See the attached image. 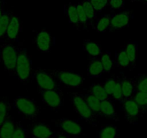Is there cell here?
<instances>
[{"mask_svg": "<svg viewBox=\"0 0 147 138\" xmlns=\"http://www.w3.org/2000/svg\"><path fill=\"white\" fill-rule=\"evenodd\" d=\"M132 17L133 12L129 9H124L121 12L113 13L108 32H112L128 27Z\"/></svg>", "mask_w": 147, "mask_h": 138, "instance_id": "cell-10", "label": "cell"}, {"mask_svg": "<svg viewBox=\"0 0 147 138\" xmlns=\"http://www.w3.org/2000/svg\"><path fill=\"white\" fill-rule=\"evenodd\" d=\"M51 138H56V135H55L54 137H51Z\"/></svg>", "mask_w": 147, "mask_h": 138, "instance_id": "cell-43", "label": "cell"}, {"mask_svg": "<svg viewBox=\"0 0 147 138\" xmlns=\"http://www.w3.org/2000/svg\"><path fill=\"white\" fill-rule=\"evenodd\" d=\"M130 1H131V2H141V3L144 4V0H130Z\"/></svg>", "mask_w": 147, "mask_h": 138, "instance_id": "cell-40", "label": "cell"}, {"mask_svg": "<svg viewBox=\"0 0 147 138\" xmlns=\"http://www.w3.org/2000/svg\"><path fill=\"white\" fill-rule=\"evenodd\" d=\"M49 71L59 81V84H63L68 88H80L84 84V78L78 73L60 69H53Z\"/></svg>", "mask_w": 147, "mask_h": 138, "instance_id": "cell-5", "label": "cell"}, {"mask_svg": "<svg viewBox=\"0 0 147 138\" xmlns=\"http://www.w3.org/2000/svg\"><path fill=\"white\" fill-rule=\"evenodd\" d=\"M0 138H2V137H0Z\"/></svg>", "mask_w": 147, "mask_h": 138, "instance_id": "cell-44", "label": "cell"}, {"mask_svg": "<svg viewBox=\"0 0 147 138\" xmlns=\"http://www.w3.org/2000/svg\"><path fill=\"white\" fill-rule=\"evenodd\" d=\"M120 81H121L124 101L129 99V98H132L134 94L136 92L134 79L123 76L122 78H120Z\"/></svg>", "mask_w": 147, "mask_h": 138, "instance_id": "cell-18", "label": "cell"}, {"mask_svg": "<svg viewBox=\"0 0 147 138\" xmlns=\"http://www.w3.org/2000/svg\"><path fill=\"white\" fill-rule=\"evenodd\" d=\"M56 138H70V136H69V135H66V134L63 133V132H56Z\"/></svg>", "mask_w": 147, "mask_h": 138, "instance_id": "cell-39", "label": "cell"}, {"mask_svg": "<svg viewBox=\"0 0 147 138\" xmlns=\"http://www.w3.org/2000/svg\"><path fill=\"white\" fill-rule=\"evenodd\" d=\"M18 58V48L12 43H3L0 45V61L3 64L8 75L15 78Z\"/></svg>", "mask_w": 147, "mask_h": 138, "instance_id": "cell-3", "label": "cell"}, {"mask_svg": "<svg viewBox=\"0 0 147 138\" xmlns=\"http://www.w3.org/2000/svg\"><path fill=\"white\" fill-rule=\"evenodd\" d=\"M83 98L85 100L86 103L87 104L90 109H91L92 112L94 113L97 117H100V105H101V101L92 96V94L87 93V94H82Z\"/></svg>", "mask_w": 147, "mask_h": 138, "instance_id": "cell-25", "label": "cell"}, {"mask_svg": "<svg viewBox=\"0 0 147 138\" xmlns=\"http://www.w3.org/2000/svg\"><path fill=\"white\" fill-rule=\"evenodd\" d=\"M81 3L82 5L83 8H84V12H85L87 20H88L89 26L92 27L94 22L97 19V12L94 10V9L88 0H83L82 2H81Z\"/></svg>", "mask_w": 147, "mask_h": 138, "instance_id": "cell-27", "label": "cell"}, {"mask_svg": "<svg viewBox=\"0 0 147 138\" xmlns=\"http://www.w3.org/2000/svg\"><path fill=\"white\" fill-rule=\"evenodd\" d=\"M87 93L94 96V97L98 98L100 101H105V100H112V98L109 96L108 94L105 90L102 83L92 84L89 88Z\"/></svg>", "mask_w": 147, "mask_h": 138, "instance_id": "cell-23", "label": "cell"}, {"mask_svg": "<svg viewBox=\"0 0 147 138\" xmlns=\"http://www.w3.org/2000/svg\"><path fill=\"white\" fill-rule=\"evenodd\" d=\"M32 138H51L56 135V131L44 122L35 124L31 127Z\"/></svg>", "mask_w": 147, "mask_h": 138, "instance_id": "cell-13", "label": "cell"}, {"mask_svg": "<svg viewBox=\"0 0 147 138\" xmlns=\"http://www.w3.org/2000/svg\"><path fill=\"white\" fill-rule=\"evenodd\" d=\"M100 117H104L113 120L118 121V113L115 109V105L113 100H105L101 101L100 110Z\"/></svg>", "mask_w": 147, "mask_h": 138, "instance_id": "cell-14", "label": "cell"}, {"mask_svg": "<svg viewBox=\"0 0 147 138\" xmlns=\"http://www.w3.org/2000/svg\"><path fill=\"white\" fill-rule=\"evenodd\" d=\"M71 95L74 109L78 115L80 119L89 123L95 124L97 117L90 109L82 94L73 93Z\"/></svg>", "mask_w": 147, "mask_h": 138, "instance_id": "cell-6", "label": "cell"}, {"mask_svg": "<svg viewBox=\"0 0 147 138\" xmlns=\"http://www.w3.org/2000/svg\"><path fill=\"white\" fill-rule=\"evenodd\" d=\"M133 79L136 91L138 92L147 93V73L138 74Z\"/></svg>", "mask_w": 147, "mask_h": 138, "instance_id": "cell-29", "label": "cell"}, {"mask_svg": "<svg viewBox=\"0 0 147 138\" xmlns=\"http://www.w3.org/2000/svg\"><path fill=\"white\" fill-rule=\"evenodd\" d=\"M18 48V58L16 65V76L15 78L23 84H28L32 79V63L28 53V50L22 46Z\"/></svg>", "mask_w": 147, "mask_h": 138, "instance_id": "cell-1", "label": "cell"}, {"mask_svg": "<svg viewBox=\"0 0 147 138\" xmlns=\"http://www.w3.org/2000/svg\"><path fill=\"white\" fill-rule=\"evenodd\" d=\"M119 129L115 125H105L102 126L97 132V138H117Z\"/></svg>", "mask_w": 147, "mask_h": 138, "instance_id": "cell-24", "label": "cell"}, {"mask_svg": "<svg viewBox=\"0 0 147 138\" xmlns=\"http://www.w3.org/2000/svg\"><path fill=\"white\" fill-rule=\"evenodd\" d=\"M70 138H80L79 137H71L70 136Z\"/></svg>", "mask_w": 147, "mask_h": 138, "instance_id": "cell-41", "label": "cell"}, {"mask_svg": "<svg viewBox=\"0 0 147 138\" xmlns=\"http://www.w3.org/2000/svg\"><path fill=\"white\" fill-rule=\"evenodd\" d=\"M32 43L37 50L42 53H49L52 47L55 46L56 38L46 29L43 28L35 34Z\"/></svg>", "mask_w": 147, "mask_h": 138, "instance_id": "cell-8", "label": "cell"}, {"mask_svg": "<svg viewBox=\"0 0 147 138\" xmlns=\"http://www.w3.org/2000/svg\"><path fill=\"white\" fill-rule=\"evenodd\" d=\"M144 4L147 5V0H144Z\"/></svg>", "mask_w": 147, "mask_h": 138, "instance_id": "cell-42", "label": "cell"}, {"mask_svg": "<svg viewBox=\"0 0 147 138\" xmlns=\"http://www.w3.org/2000/svg\"><path fill=\"white\" fill-rule=\"evenodd\" d=\"M11 138H28L27 129L20 121L17 122L16 128Z\"/></svg>", "mask_w": 147, "mask_h": 138, "instance_id": "cell-37", "label": "cell"}, {"mask_svg": "<svg viewBox=\"0 0 147 138\" xmlns=\"http://www.w3.org/2000/svg\"><path fill=\"white\" fill-rule=\"evenodd\" d=\"M112 100L115 101H118L120 104L122 103L124 101L123 99V92H122V88H121V81L119 80L117 82L116 85H115V88H114L113 93L112 95Z\"/></svg>", "mask_w": 147, "mask_h": 138, "instance_id": "cell-36", "label": "cell"}, {"mask_svg": "<svg viewBox=\"0 0 147 138\" xmlns=\"http://www.w3.org/2000/svg\"><path fill=\"white\" fill-rule=\"evenodd\" d=\"M96 12H101L104 10L109 4V0H88Z\"/></svg>", "mask_w": 147, "mask_h": 138, "instance_id": "cell-35", "label": "cell"}, {"mask_svg": "<svg viewBox=\"0 0 147 138\" xmlns=\"http://www.w3.org/2000/svg\"><path fill=\"white\" fill-rule=\"evenodd\" d=\"M38 92L41 96V99L45 105L51 110L57 112L64 104V98L62 90H40Z\"/></svg>", "mask_w": 147, "mask_h": 138, "instance_id": "cell-7", "label": "cell"}, {"mask_svg": "<svg viewBox=\"0 0 147 138\" xmlns=\"http://www.w3.org/2000/svg\"><path fill=\"white\" fill-rule=\"evenodd\" d=\"M11 105L5 97L0 98V126L9 116Z\"/></svg>", "mask_w": 147, "mask_h": 138, "instance_id": "cell-31", "label": "cell"}, {"mask_svg": "<svg viewBox=\"0 0 147 138\" xmlns=\"http://www.w3.org/2000/svg\"><path fill=\"white\" fill-rule=\"evenodd\" d=\"M77 8L80 26L82 27L83 29H87L89 26L88 20H87L85 12H84V8H83V6L82 5L81 2H79V3L77 4Z\"/></svg>", "mask_w": 147, "mask_h": 138, "instance_id": "cell-33", "label": "cell"}, {"mask_svg": "<svg viewBox=\"0 0 147 138\" xmlns=\"http://www.w3.org/2000/svg\"><path fill=\"white\" fill-rule=\"evenodd\" d=\"M82 47L84 51L91 57V58H100L103 51L100 43L89 39L83 40Z\"/></svg>", "mask_w": 147, "mask_h": 138, "instance_id": "cell-16", "label": "cell"}, {"mask_svg": "<svg viewBox=\"0 0 147 138\" xmlns=\"http://www.w3.org/2000/svg\"><path fill=\"white\" fill-rule=\"evenodd\" d=\"M17 122L9 115L7 119L0 126V137L11 138L16 128Z\"/></svg>", "mask_w": 147, "mask_h": 138, "instance_id": "cell-21", "label": "cell"}, {"mask_svg": "<svg viewBox=\"0 0 147 138\" xmlns=\"http://www.w3.org/2000/svg\"><path fill=\"white\" fill-rule=\"evenodd\" d=\"M22 23L21 18L19 15L13 14L9 20V25L7 26L5 37L4 39V43H12L18 42L19 40V36L22 31Z\"/></svg>", "mask_w": 147, "mask_h": 138, "instance_id": "cell-12", "label": "cell"}, {"mask_svg": "<svg viewBox=\"0 0 147 138\" xmlns=\"http://www.w3.org/2000/svg\"><path fill=\"white\" fill-rule=\"evenodd\" d=\"M5 0H0V19L2 18V15H3L4 12H5Z\"/></svg>", "mask_w": 147, "mask_h": 138, "instance_id": "cell-38", "label": "cell"}, {"mask_svg": "<svg viewBox=\"0 0 147 138\" xmlns=\"http://www.w3.org/2000/svg\"><path fill=\"white\" fill-rule=\"evenodd\" d=\"M104 74L102 64L100 58H91L87 67V76L90 78H100Z\"/></svg>", "mask_w": 147, "mask_h": 138, "instance_id": "cell-15", "label": "cell"}, {"mask_svg": "<svg viewBox=\"0 0 147 138\" xmlns=\"http://www.w3.org/2000/svg\"><path fill=\"white\" fill-rule=\"evenodd\" d=\"M108 6L112 13H115L125 9V2L124 0H109Z\"/></svg>", "mask_w": 147, "mask_h": 138, "instance_id": "cell-34", "label": "cell"}, {"mask_svg": "<svg viewBox=\"0 0 147 138\" xmlns=\"http://www.w3.org/2000/svg\"><path fill=\"white\" fill-rule=\"evenodd\" d=\"M121 108L123 112L125 119L131 125L138 123L140 118L144 116L133 98L125 100L121 103Z\"/></svg>", "mask_w": 147, "mask_h": 138, "instance_id": "cell-9", "label": "cell"}, {"mask_svg": "<svg viewBox=\"0 0 147 138\" xmlns=\"http://www.w3.org/2000/svg\"><path fill=\"white\" fill-rule=\"evenodd\" d=\"M65 16L69 19V22L75 27L77 29H80V23L79 20L78 13H77V4L68 3L64 5Z\"/></svg>", "mask_w": 147, "mask_h": 138, "instance_id": "cell-17", "label": "cell"}, {"mask_svg": "<svg viewBox=\"0 0 147 138\" xmlns=\"http://www.w3.org/2000/svg\"><path fill=\"white\" fill-rule=\"evenodd\" d=\"M132 98L138 105L143 115L147 112V93L136 91Z\"/></svg>", "mask_w": 147, "mask_h": 138, "instance_id": "cell-30", "label": "cell"}, {"mask_svg": "<svg viewBox=\"0 0 147 138\" xmlns=\"http://www.w3.org/2000/svg\"><path fill=\"white\" fill-rule=\"evenodd\" d=\"M61 132L71 137H79L82 135L83 127L80 123L68 118H60L55 122Z\"/></svg>", "mask_w": 147, "mask_h": 138, "instance_id": "cell-11", "label": "cell"}, {"mask_svg": "<svg viewBox=\"0 0 147 138\" xmlns=\"http://www.w3.org/2000/svg\"><path fill=\"white\" fill-rule=\"evenodd\" d=\"M13 14L12 11L5 10L2 18L0 19V42L4 41L7 26Z\"/></svg>", "mask_w": 147, "mask_h": 138, "instance_id": "cell-28", "label": "cell"}, {"mask_svg": "<svg viewBox=\"0 0 147 138\" xmlns=\"http://www.w3.org/2000/svg\"><path fill=\"white\" fill-rule=\"evenodd\" d=\"M32 79L36 83L38 89L61 90L60 84L49 70L37 68L32 73Z\"/></svg>", "mask_w": 147, "mask_h": 138, "instance_id": "cell-4", "label": "cell"}, {"mask_svg": "<svg viewBox=\"0 0 147 138\" xmlns=\"http://www.w3.org/2000/svg\"><path fill=\"white\" fill-rule=\"evenodd\" d=\"M119 77L118 76H112L109 78L108 79L106 80L105 82L102 83V85L104 86L105 90L108 94L109 96L112 98L114 88H115V85H116L117 82L119 80Z\"/></svg>", "mask_w": 147, "mask_h": 138, "instance_id": "cell-32", "label": "cell"}, {"mask_svg": "<svg viewBox=\"0 0 147 138\" xmlns=\"http://www.w3.org/2000/svg\"><path fill=\"white\" fill-rule=\"evenodd\" d=\"M13 107L25 119L31 121L37 119L41 109L34 98L28 96H17L14 98Z\"/></svg>", "mask_w": 147, "mask_h": 138, "instance_id": "cell-2", "label": "cell"}, {"mask_svg": "<svg viewBox=\"0 0 147 138\" xmlns=\"http://www.w3.org/2000/svg\"><path fill=\"white\" fill-rule=\"evenodd\" d=\"M100 59L102 64L104 74H108L112 71L115 65H114L113 59L111 56V53L110 51L107 50L102 51L101 56H100Z\"/></svg>", "mask_w": 147, "mask_h": 138, "instance_id": "cell-26", "label": "cell"}, {"mask_svg": "<svg viewBox=\"0 0 147 138\" xmlns=\"http://www.w3.org/2000/svg\"><path fill=\"white\" fill-rule=\"evenodd\" d=\"M123 48L125 50L130 62H131V67H135L136 62L138 58V43L136 41L129 40L125 43Z\"/></svg>", "mask_w": 147, "mask_h": 138, "instance_id": "cell-20", "label": "cell"}, {"mask_svg": "<svg viewBox=\"0 0 147 138\" xmlns=\"http://www.w3.org/2000/svg\"><path fill=\"white\" fill-rule=\"evenodd\" d=\"M112 15L110 14H104L100 17L97 18V20L94 22L92 28L99 33L108 32V29L110 27V22H111Z\"/></svg>", "mask_w": 147, "mask_h": 138, "instance_id": "cell-22", "label": "cell"}, {"mask_svg": "<svg viewBox=\"0 0 147 138\" xmlns=\"http://www.w3.org/2000/svg\"><path fill=\"white\" fill-rule=\"evenodd\" d=\"M113 61L115 67L118 68L127 69L131 67L129 58L123 47L115 51Z\"/></svg>", "mask_w": 147, "mask_h": 138, "instance_id": "cell-19", "label": "cell"}]
</instances>
